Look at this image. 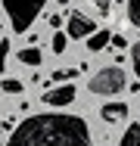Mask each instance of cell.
Masks as SVG:
<instances>
[{
	"mask_svg": "<svg viewBox=\"0 0 140 146\" xmlns=\"http://www.w3.org/2000/svg\"><path fill=\"white\" fill-rule=\"evenodd\" d=\"M6 146H93L87 121L78 115H31L25 118Z\"/></svg>",
	"mask_w": 140,
	"mask_h": 146,
	"instance_id": "6da1fadb",
	"label": "cell"
},
{
	"mask_svg": "<svg viewBox=\"0 0 140 146\" xmlns=\"http://www.w3.org/2000/svg\"><path fill=\"white\" fill-rule=\"evenodd\" d=\"M6 16H9V25L16 34H25L31 28V22L37 19V13L47 6V0H0Z\"/></svg>",
	"mask_w": 140,
	"mask_h": 146,
	"instance_id": "7a4b0ae2",
	"label": "cell"
},
{
	"mask_svg": "<svg viewBox=\"0 0 140 146\" xmlns=\"http://www.w3.org/2000/svg\"><path fill=\"white\" fill-rule=\"evenodd\" d=\"M125 84H128V81H125V72H121L118 65H112V68L97 72V75L90 78L87 90H90V93H100V96H112V93H121Z\"/></svg>",
	"mask_w": 140,
	"mask_h": 146,
	"instance_id": "3957f363",
	"label": "cell"
},
{
	"mask_svg": "<svg viewBox=\"0 0 140 146\" xmlns=\"http://www.w3.org/2000/svg\"><path fill=\"white\" fill-rule=\"evenodd\" d=\"M44 103L47 106H53V109H62V106H69V103H75V84L69 81V84H56L44 93Z\"/></svg>",
	"mask_w": 140,
	"mask_h": 146,
	"instance_id": "277c9868",
	"label": "cell"
},
{
	"mask_svg": "<svg viewBox=\"0 0 140 146\" xmlns=\"http://www.w3.org/2000/svg\"><path fill=\"white\" fill-rule=\"evenodd\" d=\"M93 31H97V25H93L84 13H78V9L69 13V31H65L69 37H90Z\"/></svg>",
	"mask_w": 140,
	"mask_h": 146,
	"instance_id": "5b68a950",
	"label": "cell"
},
{
	"mask_svg": "<svg viewBox=\"0 0 140 146\" xmlns=\"http://www.w3.org/2000/svg\"><path fill=\"white\" fill-rule=\"evenodd\" d=\"M100 115H103V121H118V118L128 115V106H125V103H106V106L100 109Z\"/></svg>",
	"mask_w": 140,
	"mask_h": 146,
	"instance_id": "8992f818",
	"label": "cell"
},
{
	"mask_svg": "<svg viewBox=\"0 0 140 146\" xmlns=\"http://www.w3.org/2000/svg\"><path fill=\"white\" fill-rule=\"evenodd\" d=\"M109 40H112V34H109V31H93V34L84 40V44H87V50H90V53H97V50H103Z\"/></svg>",
	"mask_w": 140,
	"mask_h": 146,
	"instance_id": "52a82bcc",
	"label": "cell"
},
{
	"mask_svg": "<svg viewBox=\"0 0 140 146\" xmlns=\"http://www.w3.org/2000/svg\"><path fill=\"white\" fill-rule=\"evenodd\" d=\"M16 56H19V62H25V65H41L44 53H41V47H25V50H19Z\"/></svg>",
	"mask_w": 140,
	"mask_h": 146,
	"instance_id": "ba28073f",
	"label": "cell"
},
{
	"mask_svg": "<svg viewBox=\"0 0 140 146\" xmlns=\"http://www.w3.org/2000/svg\"><path fill=\"white\" fill-rule=\"evenodd\" d=\"M121 146H140V121L128 124V131H125V137H121Z\"/></svg>",
	"mask_w": 140,
	"mask_h": 146,
	"instance_id": "9c48e42d",
	"label": "cell"
},
{
	"mask_svg": "<svg viewBox=\"0 0 140 146\" xmlns=\"http://www.w3.org/2000/svg\"><path fill=\"white\" fill-rule=\"evenodd\" d=\"M72 78H75V68H65V72L59 68V72H53V75H50V84H69Z\"/></svg>",
	"mask_w": 140,
	"mask_h": 146,
	"instance_id": "30bf717a",
	"label": "cell"
},
{
	"mask_svg": "<svg viewBox=\"0 0 140 146\" xmlns=\"http://www.w3.org/2000/svg\"><path fill=\"white\" fill-rule=\"evenodd\" d=\"M128 22L140 25V0H128Z\"/></svg>",
	"mask_w": 140,
	"mask_h": 146,
	"instance_id": "8fae6325",
	"label": "cell"
},
{
	"mask_svg": "<svg viewBox=\"0 0 140 146\" xmlns=\"http://www.w3.org/2000/svg\"><path fill=\"white\" fill-rule=\"evenodd\" d=\"M0 90H6V93H22V81H13V78H3V81H0Z\"/></svg>",
	"mask_w": 140,
	"mask_h": 146,
	"instance_id": "7c38bea8",
	"label": "cell"
},
{
	"mask_svg": "<svg viewBox=\"0 0 140 146\" xmlns=\"http://www.w3.org/2000/svg\"><path fill=\"white\" fill-rule=\"evenodd\" d=\"M65 37H69V34H62V31L53 37V53H65V47H69V40H65Z\"/></svg>",
	"mask_w": 140,
	"mask_h": 146,
	"instance_id": "4fadbf2b",
	"label": "cell"
},
{
	"mask_svg": "<svg viewBox=\"0 0 140 146\" xmlns=\"http://www.w3.org/2000/svg\"><path fill=\"white\" fill-rule=\"evenodd\" d=\"M9 47H13L9 40H0V72L6 68V56H9Z\"/></svg>",
	"mask_w": 140,
	"mask_h": 146,
	"instance_id": "5bb4252c",
	"label": "cell"
},
{
	"mask_svg": "<svg viewBox=\"0 0 140 146\" xmlns=\"http://www.w3.org/2000/svg\"><path fill=\"white\" fill-rule=\"evenodd\" d=\"M131 62H134V72H137V81H140V44L131 50Z\"/></svg>",
	"mask_w": 140,
	"mask_h": 146,
	"instance_id": "9a60e30c",
	"label": "cell"
},
{
	"mask_svg": "<svg viewBox=\"0 0 140 146\" xmlns=\"http://www.w3.org/2000/svg\"><path fill=\"white\" fill-rule=\"evenodd\" d=\"M93 6L100 9V16H106V13H109V0H93Z\"/></svg>",
	"mask_w": 140,
	"mask_h": 146,
	"instance_id": "2e32d148",
	"label": "cell"
},
{
	"mask_svg": "<svg viewBox=\"0 0 140 146\" xmlns=\"http://www.w3.org/2000/svg\"><path fill=\"white\" fill-rule=\"evenodd\" d=\"M112 44H115V47H118V50H121V47H125V44H128V37H121V34H115V37H112Z\"/></svg>",
	"mask_w": 140,
	"mask_h": 146,
	"instance_id": "e0dca14e",
	"label": "cell"
},
{
	"mask_svg": "<svg viewBox=\"0 0 140 146\" xmlns=\"http://www.w3.org/2000/svg\"><path fill=\"white\" fill-rule=\"evenodd\" d=\"M65 3H69V0H59V6H65Z\"/></svg>",
	"mask_w": 140,
	"mask_h": 146,
	"instance_id": "ac0fdd59",
	"label": "cell"
}]
</instances>
